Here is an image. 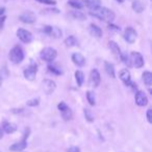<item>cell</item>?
Instances as JSON below:
<instances>
[{
	"label": "cell",
	"mask_w": 152,
	"mask_h": 152,
	"mask_svg": "<svg viewBox=\"0 0 152 152\" xmlns=\"http://www.w3.org/2000/svg\"><path fill=\"white\" fill-rule=\"evenodd\" d=\"M92 16H95L96 18H98L99 20H102L104 22L108 23V24H112L115 20V12L112 10L106 7H100L95 14H91Z\"/></svg>",
	"instance_id": "obj_1"
},
{
	"label": "cell",
	"mask_w": 152,
	"mask_h": 152,
	"mask_svg": "<svg viewBox=\"0 0 152 152\" xmlns=\"http://www.w3.org/2000/svg\"><path fill=\"white\" fill-rule=\"evenodd\" d=\"M24 51L20 46H15L8 53V58L14 64H19L24 59Z\"/></svg>",
	"instance_id": "obj_2"
},
{
	"label": "cell",
	"mask_w": 152,
	"mask_h": 152,
	"mask_svg": "<svg viewBox=\"0 0 152 152\" xmlns=\"http://www.w3.org/2000/svg\"><path fill=\"white\" fill-rule=\"evenodd\" d=\"M57 56V52L54 48L51 47H46L40 52V57L42 60L46 62H53Z\"/></svg>",
	"instance_id": "obj_3"
},
{
	"label": "cell",
	"mask_w": 152,
	"mask_h": 152,
	"mask_svg": "<svg viewBox=\"0 0 152 152\" xmlns=\"http://www.w3.org/2000/svg\"><path fill=\"white\" fill-rule=\"evenodd\" d=\"M17 36L23 44H30L33 40V35L31 34V32L24 28H19L17 30Z\"/></svg>",
	"instance_id": "obj_4"
},
{
	"label": "cell",
	"mask_w": 152,
	"mask_h": 152,
	"mask_svg": "<svg viewBox=\"0 0 152 152\" xmlns=\"http://www.w3.org/2000/svg\"><path fill=\"white\" fill-rule=\"evenodd\" d=\"M130 61H131V64L136 68H141L144 66V58H143L142 54L139 52H131Z\"/></svg>",
	"instance_id": "obj_5"
},
{
	"label": "cell",
	"mask_w": 152,
	"mask_h": 152,
	"mask_svg": "<svg viewBox=\"0 0 152 152\" xmlns=\"http://www.w3.org/2000/svg\"><path fill=\"white\" fill-rule=\"evenodd\" d=\"M136 37H138V33H136V29L132 27H127L124 31V39L128 42V44H133L136 42Z\"/></svg>",
	"instance_id": "obj_6"
},
{
	"label": "cell",
	"mask_w": 152,
	"mask_h": 152,
	"mask_svg": "<svg viewBox=\"0 0 152 152\" xmlns=\"http://www.w3.org/2000/svg\"><path fill=\"white\" fill-rule=\"evenodd\" d=\"M37 72H38V67L37 64H30L27 68L24 69V77L26 80L28 81H33L36 79L37 76Z\"/></svg>",
	"instance_id": "obj_7"
},
{
	"label": "cell",
	"mask_w": 152,
	"mask_h": 152,
	"mask_svg": "<svg viewBox=\"0 0 152 152\" xmlns=\"http://www.w3.org/2000/svg\"><path fill=\"white\" fill-rule=\"evenodd\" d=\"M44 32L46 34H48L49 36L53 38H61L63 33H62V30L59 28V27L55 26H46L44 27Z\"/></svg>",
	"instance_id": "obj_8"
},
{
	"label": "cell",
	"mask_w": 152,
	"mask_h": 152,
	"mask_svg": "<svg viewBox=\"0 0 152 152\" xmlns=\"http://www.w3.org/2000/svg\"><path fill=\"white\" fill-rule=\"evenodd\" d=\"M19 19H20L21 22L25 23V24H33V23L36 22V16L31 10H27V12L21 14Z\"/></svg>",
	"instance_id": "obj_9"
},
{
	"label": "cell",
	"mask_w": 152,
	"mask_h": 152,
	"mask_svg": "<svg viewBox=\"0 0 152 152\" xmlns=\"http://www.w3.org/2000/svg\"><path fill=\"white\" fill-rule=\"evenodd\" d=\"M100 81H101V77H100V72H98V69H92L91 74H90V83L91 86H93L94 88L99 86Z\"/></svg>",
	"instance_id": "obj_10"
},
{
	"label": "cell",
	"mask_w": 152,
	"mask_h": 152,
	"mask_svg": "<svg viewBox=\"0 0 152 152\" xmlns=\"http://www.w3.org/2000/svg\"><path fill=\"white\" fill-rule=\"evenodd\" d=\"M134 99H136V104H138L139 107H145L148 104V97H147L146 93L143 91L136 92Z\"/></svg>",
	"instance_id": "obj_11"
},
{
	"label": "cell",
	"mask_w": 152,
	"mask_h": 152,
	"mask_svg": "<svg viewBox=\"0 0 152 152\" xmlns=\"http://www.w3.org/2000/svg\"><path fill=\"white\" fill-rule=\"evenodd\" d=\"M55 88H56V84L52 80L46 79V80L43 81V89H44L46 94H51L55 90Z\"/></svg>",
	"instance_id": "obj_12"
},
{
	"label": "cell",
	"mask_w": 152,
	"mask_h": 152,
	"mask_svg": "<svg viewBox=\"0 0 152 152\" xmlns=\"http://www.w3.org/2000/svg\"><path fill=\"white\" fill-rule=\"evenodd\" d=\"M85 3L89 10L94 12H97L101 7V0H85Z\"/></svg>",
	"instance_id": "obj_13"
},
{
	"label": "cell",
	"mask_w": 152,
	"mask_h": 152,
	"mask_svg": "<svg viewBox=\"0 0 152 152\" xmlns=\"http://www.w3.org/2000/svg\"><path fill=\"white\" fill-rule=\"evenodd\" d=\"M71 58H72L73 63L75 64V65L79 66V67H82V66L85 64V57H83V55L80 54V53H73Z\"/></svg>",
	"instance_id": "obj_14"
},
{
	"label": "cell",
	"mask_w": 152,
	"mask_h": 152,
	"mask_svg": "<svg viewBox=\"0 0 152 152\" xmlns=\"http://www.w3.org/2000/svg\"><path fill=\"white\" fill-rule=\"evenodd\" d=\"M119 78L121 79V81H123V83H124V84H126V85H130V83H131V77H130V72H129V70L126 69V68L120 70Z\"/></svg>",
	"instance_id": "obj_15"
},
{
	"label": "cell",
	"mask_w": 152,
	"mask_h": 152,
	"mask_svg": "<svg viewBox=\"0 0 152 152\" xmlns=\"http://www.w3.org/2000/svg\"><path fill=\"white\" fill-rule=\"evenodd\" d=\"M108 47H110V51H112V53L114 54V56L116 57V58L118 59V60H121V50H120L119 48V45L117 44V42H108Z\"/></svg>",
	"instance_id": "obj_16"
},
{
	"label": "cell",
	"mask_w": 152,
	"mask_h": 152,
	"mask_svg": "<svg viewBox=\"0 0 152 152\" xmlns=\"http://www.w3.org/2000/svg\"><path fill=\"white\" fill-rule=\"evenodd\" d=\"M89 32L92 36L96 38H100L102 36V29L96 24H91L89 26Z\"/></svg>",
	"instance_id": "obj_17"
},
{
	"label": "cell",
	"mask_w": 152,
	"mask_h": 152,
	"mask_svg": "<svg viewBox=\"0 0 152 152\" xmlns=\"http://www.w3.org/2000/svg\"><path fill=\"white\" fill-rule=\"evenodd\" d=\"M26 147H27V143L25 142V140H23L22 142H18V143H15V144H13L12 146L10 147V150L14 151V152L23 151L25 148H26Z\"/></svg>",
	"instance_id": "obj_18"
},
{
	"label": "cell",
	"mask_w": 152,
	"mask_h": 152,
	"mask_svg": "<svg viewBox=\"0 0 152 152\" xmlns=\"http://www.w3.org/2000/svg\"><path fill=\"white\" fill-rule=\"evenodd\" d=\"M132 10L136 12H138V14H141L145 10V4L141 0H134L132 2Z\"/></svg>",
	"instance_id": "obj_19"
},
{
	"label": "cell",
	"mask_w": 152,
	"mask_h": 152,
	"mask_svg": "<svg viewBox=\"0 0 152 152\" xmlns=\"http://www.w3.org/2000/svg\"><path fill=\"white\" fill-rule=\"evenodd\" d=\"M104 68H105V72L110 78H116V72H115V66L113 65L110 62L105 61L104 62Z\"/></svg>",
	"instance_id": "obj_20"
},
{
	"label": "cell",
	"mask_w": 152,
	"mask_h": 152,
	"mask_svg": "<svg viewBox=\"0 0 152 152\" xmlns=\"http://www.w3.org/2000/svg\"><path fill=\"white\" fill-rule=\"evenodd\" d=\"M3 130L6 132V134H13L17 130V125L14 123H10V122H5L2 126Z\"/></svg>",
	"instance_id": "obj_21"
},
{
	"label": "cell",
	"mask_w": 152,
	"mask_h": 152,
	"mask_svg": "<svg viewBox=\"0 0 152 152\" xmlns=\"http://www.w3.org/2000/svg\"><path fill=\"white\" fill-rule=\"evenodd\" d=\"M143 81H144V83L147 85L148 87H150L152 85V74L150 72H148V70H146V72H143Z\"/></svg>",
	"instance_id": "obj_22"
},
{
	"label": "cell",
	"mask_w": 152,
	"mask_h": 152,
	"mask_svg": "<svg viewBox=\"0 0 152 152\" xmlns=\"http://www.w3.org/2000/svg\"><path fill=\"white\" fill-rule=\"evenodd\" d=\"M70 16H71L72 18L76 19V20H79V21H83L87 18V16H85L83 12H79V10H72V12H70Z\"/></svg>",
	"instance_id": "obj_23"
},
{
	"label": "cell",
	"mask_w": 152,
	"mask_h": 152,
	"mask_svg": "<svg viewBox=\"0 0 152 152\" xmlns=\"http://www.w3.org/2000/svg\"><path fill=\"white\" fill-rule=\"evenodd\" d=\"M75 79H76V83L79 87L82 86L83 82H85V75L81 70H76L75 72Z\"/></svg>",
	"instance_id": "obj_24"
},
{
	"label": "cell",
	"mask_w": 152,
	"mask_h": 152,
	"mask_svg": "<svg viewBox=\"0 0 152 152\" xmlns=\"http://www.w3.org/2000/svg\"><path fill=\"white\" fill-rule=\"evenodd\" d=\"M65 45L67 47H73V46H76L77 45V39H76V37L75 36H73V35H70V36H68L67 38L65 39Z\"/></svg>",
	"instance_id": "obj_25"
},
{
	"label": "cell",
	"mask_w": 152,
	"mask_h": 152,
	"mask_svg": "<svg viewBox=\"0 0 152 152\" xmlns=\"http://www.w3.org/2000/svg\"><path fill=\"white\" fill-rule=\"evenodd\" d=\"M48 70L49 72H51L52 74H54V75H62L63 74V72H62V69L59 67H57L55 64H49L48 65Z\"/></svg>",
	"instance_id": "obj_26"
},
{
	"label": "cell",
	"mask_w": 152,
	"mask_h": 152,
	"mask_svg": "<svg viewBox=\"0 0 152 152\" xmlns=\"http://www.w3.org/2000/svg\"><path fill=\"white\" fill-rule=\"evenodd\" d=\"M87 99L91 106H94V104H95L96 102H95V94H94V92H92V91L87 92Z\"/></svg>",
	"instance_id": "obj_27"
},
{
	"label": "cell",
	"mask_w": 152,
	"mask_h": 152,
	"mask_svg": "<svg viewBox=\"0 0 152 152\" xmlns=\"http://www.w3.org/2000/svg\"><path fill=\"white\" fill-rule=\"evenodd\" d=\"M62 115H63V118L65 119V120H70V119L72 118V116H73V113H72V111L68 108L67 110L62 112Z\"/></svg>",
	"instance_id": "obj_28"
},
{
	"label": "cell",
	"mask_w": 152,
	"mask_h": 152,
	"mask_svg": "<svg viewBox=\"0 0 152 152\" xmlns=\"http://www.w3.org/2000/svg\"><path fill=\"white\" fill-rule=\"evenodd\" d=\"M85 119H87L89 122H93L94 119H95V117H94L92 111L89 110V109H85Z\"/></svg>",
	"instance_id": "obj_29"
},
{
	"label": "cell",
	"mask_w": 152,
	"mask_h": 152,
	"mask_svg": "<svg viewBox=\"0 0 152 152\" xmlns=\"http://www.w3.org/2000/svg\"><path fill=\"white\" fill-rule=\"evenodd\" d=\"M121 60L126 64V65H130L131 64V61H130V56L127 54V53H121Z\"/></svg>",
	"instance_id": "obj_30"
},
{
	"label": "cell",
	"mask_w": 152,
	"mask_h": 152,
	"mask_svg": "<svg viewBox=\"0 0 152 152\" xmlns=\"http://www.w3.org/2000/svg\"><path fill=\"white\" fill-rule=\"evenodd\" d=\"M68 4H69L71 7H73L75 10H81V8L83 7L82 3H80L79 1H70Z\"/></svg>",
	"instance_id": "obj_31"
},
{
	"label": "cell",
	"mask_w": 152,
	"mask_h": 152,
	"mask_svg": "<svg viewBox=\"0 0 152 152\" xmlns=\"http://www.w3.org/2000/svg\"><path fill=\"white\" fill-rule=\"evenodd\" d=\"M37 1L39 3L46 4V5H55V4H56L55 0H37Z\"/></svg>",
	"instance_id": "obj_32"
},
{
	"label": "cell",
	"mask_w": 152,
	"mask_h": 152,
	"mask_svg": "<svg viewBox=\"0 0 152 152\" xmlns=\"http://www.w3.org/2000/svg\"><path fill=\"white\" fill-rule=\"evenodd\" d=\"M40 104V99L39 98H35V99H31L27 102V106L28 107H36Z\"/></svg>",
	"instance_id": "obj_33"
},
{
	"label": "cell",
	"mask_w": 152,
	"mask_h": 152,
	"mask_svg": "<svg viewBox=\"0 0 152 152\" xmlns=\"http://www.w3.org/2000/svg\"><path fill=\"white\" fill-rule=\"evenodd\" d=\"M57 108H59V110L61 111V112H63V111H65V110H67L69 107L67 106V104H65V102H62L61 104H59V106H57Z\"/></svg>",
	"instance_id": "obj_34"
},
{
	"label": "cell",
	"mask_w": 152,
	"mask_h": 152,
	"mask_svg": "<svg viewBox=\"0 0 152 152\" xmlns=\"http://www.w3.org/2000/svg\"><path fill=\"white\" fill-rule=\"evenodd\" d=\"M147 120H148L149 123H152V110L151 109H149V110L147 111Z\"/></svg>",
	"instance_id": "obj_35"
},
{
	"label": "cell",
	"mask_w": 152,
	"mask_h": 152,
	"mask_svg": "<svg viewBox=\"0 0 152 152\" xmlns=\"http://www.w3.org/2000/svg\"><path fill=\"white\" fill-rule=\"evenodd\" d=\"M5 19H6V17L4 16H0V30H1L2 28H3V26H4V21H5Z\"/></svg>",
	"instance_id": "obj_36"
},
{
	"label": "cell",
	"mask_w": 152,
	"mask_h": 152,
	"mask_svg": "<svg viewBox=\"0 0 152 152\" xmlns=\"http://www.w3.org/2000/svg\"><path fill=\"white\" fill-rule=\"evenodd\" d=\"M68 152H80V149H79L78 147H76V146H72V147H70V148L68 149Z\"/></svg>",
	"instance_id": "obj_37"
},
{
	"label": "cell",
	"mask_w": 152,
	"mask_h": 152,
	"mask_svg": "<svg viewBox=\"0 0 152 152\" xmlns=\"http://www.w3.org/2000/svg\"><path fill=\"white\" fill-rule=\"evenodd\" d=\"M108 29H110V30H114V31H119L120 30V29L118 28L117 26L113 25V23H112V24H108Z\"/></svg>",
	"instance_id": "obj_38"
},
{
	"label": "cell",
	"mask_w": 152,
	"mask_h": 152,
	"mask_svg": "<svg viewBox=\"0 0 152 152\" xmlns=\"http://www.w3.org/2000/svg\"><path fill=\"white\" fill-rule=\"evenodd\" d=\"M4 12H5V8H4V7H0V16H3Z\"/></svg>",
	"instance_id": "obj_39"
},
{
	"label": "cell",
	"mask_w": 152,
	"mask_h": 152,
	"mask_svg": "<svg viewBox=\"0 0 152 152\" xmlns=\"http://www.w3.org/2000/svg\"><path fill=\"white\" fill-rule=\"evenodd\" d=\"M3 138V132H2V129L0 128V139Z\"/></svg>",
	"instance_id": "obj_40"
},
{
	"label": "cell",
	"mask_w": 152,
	"mask_h": 152,
	"mask_svg": "<svg viewBox=\"0 0 152 152\" xmlns=\"http://www.w3.org/2000/svg\"><path fill=\"white\" fill-rule=\"evenodd\" d=\"M117 1H118V2H120V3H122V2H124L125 0H117Z\"/></svg>",
	"instance_id": "obj_41"
},
{
	"label": "cell",
	"mask_w": 152,
	"mask_h": 152,
	"mask_svg": "<svg viewBox=\"0 0 152 152\" xmlns=\"http://www.w3.org/2000/svg\"><path fill=\"white\" fill-rule=\"evenodd\" d=\"M1 85H2V78L0 77V86H1Z\"/></svg>",
	"instance_id": "obj_42"
}]
</instances>
